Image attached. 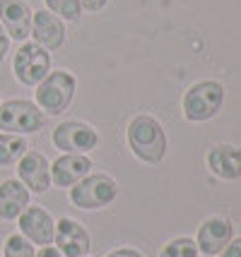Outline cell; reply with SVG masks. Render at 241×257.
I'll list each match as a JSON object with an SVG mask.
<instances>
[{
    "label": "cell",
    "mask_w": 241,
    "mask_h": 257,
    "mask_svg": "<svg viewBox=\"0 0 241 257\" xmlns=\"http://www.w3.org/2000/svg\"><path fill=\"white\" fill-rule=\"evenodd\" d=\"M41 125H44V113L32 101L12 99L0 106V130L5 133L27 135L41 130Z\"/></svg>",
    "instance_id": "5b68a950"
},
{
    "label": "cell",
    "mask_w": 241,
    "mask_h": 257,
    "mask_svg": "<svg viewBox=\"0 0 241 257\" xmlns=\"http://www.w3.org/2000/svg\"><path fill=\"white\" fill-rule=\"evenodd\" d=\"M99 142V135L94 133L90 125L77 123V120H68V123H60L53 130V145L58 149H65L70 154H85V152H92Z\"/></svg>",
    "instance_id": "52a82bcc"
},
{
    "label": "cell",
    "mask_w": 241,
    "mask_h": 257,
    "mask_svg": "<svg viewBox=\"0 0 241 257\" xmlns=\"http://www.w3.org/2000/svg\"><path fill=\"white\" fill-rule=\"evenodd\" d=\"M224 101V89L219 82L205 79V82H198L191 89L186 91L184 96V113L188 120L200 123V120H210L212 115H217L219 106Z\"/></svg>",
    "instance_id": "3957f363"
},
{
    "label": "cell",
    "mask_w": 241,
    "mask_h": 257,
    "mask_svg": "<svg viewBox=\"0 0 241 257\" xmlns=\"http://www.w3.org/2000/svg\"><path fill=\"white\" fill-rule=\"evenodd\" d=\"M159 257H198V245L191 238H176L164 245Z\"/></svg>",
    "instance_id": "ac0fdd59"
},
{
    "label": "cell",
    "mask_w": 241,
    "mask_h": 257,
    "mask_svg": "<svg viewBox=\"0 0 241 257\" xmlns=\"http://www.w3.org/2000/svg\"><path fill=\"white\" fill-rule=\"evenodd\" d=\"M222 257H241V238L236 240H229L224 250H222Z\"/></svg>",
    "instance_id": "44dd1931"
},
{
    "label": "cell",
    "mask_w": 241,
    "mask_h": 257,
    "mask_svg": "<svg viewBox=\"0 0 241 257\" xmlns=\"http://www.w3.org/2000/svg\"><path fill=\"white\" fill-rule=\"evenodd\" d=\"M36 257H63V255L58 252V247H51V245H46V247H44V250H41V252H39V255H36Z\"/></svg>",
    "instance_id": "d4e9b609"
},
{
    "label": "cell",
    "mask_w": 241,
    "mask_h": 257,
    "mask_svg": "<svg viewBox=\"0 0 241 257\" xmlns=\"http://www.w3.org/2000/svg\"><path fill=\"white\" fill-rule=\"evenodd\" d=\"M231 233H234V226L227 221V219H219V216H212L203 221V226L198 228V240L195 245L200 247L205 255H217L224 250V245L231 240Z\"/></svg>",
    "instance_id": "7c38bea8"
},
{
    "label": "cell",
    "mask_w": 241,
    "mask_h": 257,
    "mask_svg": "<svg viewBox=\"0 0 241 257\" xmlns=\"http://www.w3.org/2000/svg\"><path fill=\"white\" fill-rule=\"evenodd\" d=\"M128 145L133 154L145 161V164H159L164 152H167V137L162 125L149 118V115H138L128 125Z\"/></svg>",
    "instance_id": "6da1fadb"
},
{
    "label": "cell",
    "mask_w": 241,
    "mask_h": 257,
    "mask_svg": "<svg viewBox=\"0 0 241 257\" xmlns=\"http://www.w3.org/2000/svg\"><path fill=\"white\" fill-rule=\"evenodd\" d=\"M48 10L56 12L58 17H65V20H77L80 17V0H46Z\"/></svg>",
    "instance_id": "ffe728a7"
},
{
    "label": "cell",
    "mask_w": 241,
    "mask_h": 257,
    "mask_svg": "<svg viewBox=\"0 0 241 257\" xmlns=\"http://www.w3.org/2000/svg\"><path fill=\"white\" fill-rule=\"evenodd\" d=\"M17 219H20V231H22V235L29 240V243L48 245V243L53 240L56 224H53V219H51L44 209H39V207H27Z\"/></svg>",
    "instance_id": "8fae6325"
},
{
    "label": "cell",
    "mask_w": 241,
    "mask_h": 257,
    "mask_svg": "<svg viewBox=\"0 0 241 257\" xmlns=\"http://www.w3.org/2000/svg\"><path fill=\"white\" fill-rule=\"evenodd\" d=\"M51 56L39 44H22L15 53V77L27 87H36L48 75Z\"/></svg>",
    "instance_id": "8992f818"
},
{
    "label": "cell",
    "mask_w": 241,
    "mask_h": 257,
    "mask_svg": "<svg viewBox=\"0 0 241 257\" xmlns=\"http://www.w3.org/2000/svg\"><path fill=\"white\" fill-rule=\"evenodd\" d=\"M0 24L5 27L8 36L24 41L32 36V10L22 0H0Z\"/></svg>",
    "instance_id": "30bf717a"
},
{
    "label": "cell",
    "mask_w": 241,
    "mask_h": 257,
    "mask_svg": "<svg viewBox=\"0 0 241 257\" xmlns=\"http://www.w3.org/2000/svg\"><path fill=\"white\" fill-rule=\"evenodd\" d=\"M75 87L77 82L75 77L65 72V70H58V72H48L46 77L36 84V103L41 111L58 115L70 106V101L75 96Z\"/></svg>",
    "instance_id": "7a4b0ae2"
},
{
    "label": "cell",
    "mask_w": 241,
    "mask_h": 257,
    "mask_svg": "<svg viewBox=\"0 0 241 257\" xmlns=\"http://www.w3.org/2000/svg\"><path fill=\"white\" fill-rule=\"evenodd\" d=\"M8 48H10V36L5 32V27L0 24V63H3V58L8 56Z\"/></svg>",
    "instance_id": "7402d4cb"
},
{
    "label": "cell",
    "mask_w": 241,
    "mask_h": 257,
    "mask_svg": "<svg viewBox=\"0 0 241 257\" xmlns=\"http://www.w3.org/2000/svg\"><path fill=\"white\" fill-rule=\"evenodd\" d=\"M24 152H29V145L22 135H0V166H10L15 161H20Z\"/></svg>",
    "instance_id": "e0dca14e"
},
{
    "label": "cell",
    "mask_w": 241,
    "mask_h": 257,
    "mask_svg": "<svg viewBox=\"0 0 241 257\" xmlns=\"http://www.w3.org/2000/svg\"><path fill=\"white\" fill-rule=\"evenodd\" d=\"M17 176L27 190L44 195L51 188V168L44 154L39 152H24V157L17 164Z\"/></svg>",
    "instance_id": "ba28073f"
},
{
    "label": "cell",
    "mask_w": 241,
    "mask_h": 257,
    "mask_svg": "<svg viewBox=\"0 0 241 257\" xmlns=\"http://www.w3.org/2000/svg\"><path fill=\"white\" fill-rule=\"evenodd\" d=\"M32 36H34V44L53 51L58 46H63V41H65V27L53 12L39 10L32 17Z\"/></svg>",
    "instance_id": "5bb4252c"
},
{
    "label": "cell",
    "mask_w": 241,
    "mask_h": 257,
    "mask_svg": "<svg viewBox=\"0 0 241 257\" xmlns=\"http://www.w3.org/2000/svg\"><path fill=\"white\" fill-rule=\"evenodd\" d=\"M58 252L63 257H85L90 252V235L82 228V224L72 219H58V228L53 233Z\"/></svg>",
    "instance_id": "9c48e42d"
},
{
    "label": "cell",
    "mask_w": 241,
    "mask_h": 257,
    "mask_svg": "<svg viewBox=\"0 0 241 257\" xmlns=\"http://www.w3.org/2000/svg\"><path fill=\"white\" fill-rule=\"evenodd\" d=\"M203 257H210V255H203Z\"/></svg>",
    "instance_id": "484cf974"
},
{
    "label": "cell",
    "mask_w": 241,
    "mask_h": 257,
    "mask_svg": "<svg viewBox=\"0 0 241 257\" xmlns=\"http://www.w3.org/2000/svg\"><path fill=\"white\" fill-rule=\"evenodd\" d=\"M207 166L222 180L241 178V149L231 145H217L207 154Z\"/></svg>",
    "instance_id": "9a60e30c"
},
{
    "label": "cell",
    "mask_w": 241,
    "mask_h": 257,
    "mask_svg": "<svg viewBox=\"0 0 241 257\" xmlns=\"http://www.w3.org/2000/svg\"><path fill=\"white\" fill-rule=\"evenodd\" d=\"M29 207V190L20 180H3L0 183V219L12 221Z\"/></svg>",
    "instance_id": "2e32d148"
},
{
    "label": "cell",
    "mask_w": 241,
    "mask_h": 257,
    "mask_svg": "<svg viewBox=\"0 0 241 257\" xmlns=\"http://www.w3.org/2000/svg\"><path fill=\"white\" fill-rule=\"evenodd\" d=\"M90 168H92V161L85 154H65L51 166V180L58 188H72L85 176H90Z\"/></svg>",
    "instance_id": "4fadbf2b"
},
{
    "label": "cell",
    "mask_w": 241,
    "mask_h": 257,
    "mask_svg": "<svg viewBox=\"0 0 241 257\" xmlns=\"http://www.w3.org/2000/svg\"><path fill=\"white\" fill-rule=\"evenodd\" d=\"M5 257H36L32 243L20 233H12L5 240Z\"/></svg>",
    "instance_id": "d6986e66"
},
{
    "label": "cell",
    "mask_w": 241,
    "mask_h": 257,
    "mask_svg": "<svg viewBox=\"0 0 241 257\" xmlns=\"http://www.w3.org/2000/svg\"><path fill=\"white\" fill-rule=\"evenodd\" d=\"M118 195L116 180L109 176H85L80 183H75V188H70V200L80 209H102L106 204H111Z\"/></svg>",
    "instance_id": "277c9868"
},
{
    "label": "cell",
    "mask_w": 241,
    "mask_h": 257,
    "mask_svg": "<svg viewBox=\"0 0 241 257\" xmlns=\"http://www.w3.org/2000/svg\"><path fill=\"white\" fill-rule=\"evenodd\" d=\"M106 257H142L138 250H128V247H121V250H114V252H109Z\"/></svg>",
    "instance_id": "603a6c76"
},
{
    "label": "cell",
    "mask_w": 241,
    "mask_h": 257,
    "mask_svg": "<svg viewBox=\"0 0 241 257\" xmlns=\"http://www.w3.org/2000/svg\"><path fill=\"white\" fill-rule=\"evenodd\" d=\"M80 5H85L87 10H102L104 5H106V0H80Z\"/></svg>",
    "instance_id": "cb8c5ba5"
}]
</instances>
